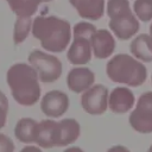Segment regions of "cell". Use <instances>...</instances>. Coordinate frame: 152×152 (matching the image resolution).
Segmentation results:
<instances>
[{"label": "cell", "instance_id": "obj_22", "mask_svg": "<svg viewBox=\"0 0 152 152\" xmlns=\"http://www.w3.org/2000/svg\"><path fill=\"white\" fill-rule=\"evenodd\" d=\"M95 31H96V27L91 23L80 21L75 24V26L72 27V36H82V37H87L91 39V36L94 34Z\"/></svg>", "mask_w": 152, "mask_h": 152}, {"label": "cell", "instance_id": "obj_21", "mask_svg": "<svg viewBox=\"0 0 152 152\" xmlns=\"http://www.w3.org/2000/svg\"><path fill=\"white\" fill-rule=\"evenodd\" d=\"M128 10H131V4L128 0H107L106 2V13L109 18H113Z\"/></svg>", "mask_w": 152, "mask_h": 152}, {"label": "cell", "instance_id": "obj_17", "mask_svg": "<svg viewBox=\"0 0 152 152\" xmlns=\"http://www.w3.org/2000/svg\"><path fill=\"white\" fill-rule=\"evenodd\" d=\"M38 122L31 118L20 119L14 127V135L21 142H36Z\"/></svg>", "mask_w": 152, "mask_h": 152}, {"label": "cell", "instance_id": "obj_3", "mask_svg": "<svg viewBox=\"0 0 152 152\" xmlns=\"http://www.w3.org/2000/svg\"><path fill=\"white\" fill-rule=\"evenodd\" d=\"M108 78L115 83L139 87L147 78V69L141 61L127 53H118L106 64Z\"/></svg>", "mask_w": 152, "mask_h": 152}, {"label": "cell", "instance_id": "obj_32", "mask_svg": "<svg viewBox=\"0 0 152 152\" xmlns=\"http://www.w3.org/2000/svg\"><path fill=\"white\" fill-rule=\"evenodd\" d=\"M151 81H152V76H151Z\"/></svg>", "mask_w": 152, "mask_h": 152}, {"label": "cell", "instance_id": "obj_33", "mask_svg": "<svg viewBox=\"0 0 152 152\" xmlns=\"http://www.w3.org/2000/svg\"><path fill=\"white\" fill-rule=\"evenodd\" d=\"M148 152H151V151H148Z\"/></svg>", "mask_w": 152, "mask_h": 152}, {"label": "cell", "instance_id": "obj_6", "mask_svg": "<svg viewBox=\"0 0 152 152\" xmlns=\"http://www.w3.org/2000/svg\"><path fill=\"white\" fill-rule=\"evenodd\" d=\"M108 26L116 38L120 40H128L135 36L140 28L139 19L134 14L133 10L125 11L113 18H109Z\"/></svg>", "mask_w": 152, "mask_h": 152}, {"label": "cell", "instance_id": "obj_2", "mask_svg": "<svg viewBox=\"0 0 152 152\" xmlns=\"http://www.w3.org/2000/svg\"><path fill=\"white\" fill-rule=\"evenodd\" d=\"M7 84L13 99L21 106H33L40 97L39 78L31 64L15 63L7 70Z\"/></svg>", "mask_w": 152, "mask_h": 152}, {"label": "cell", "instance_id": "obj_16", "mask_svg": "<svg viewBox=\"0 0 152 152\" xmlns=\"http://www.w3.org/2000/svg\"><path fill=\"white\" fill-rule=\"evenodd\" d=\"M80 133H81V127L75 119H63L62 121H59L58 147L72 144L80 137Z\"/></svg>", "mask_w": 152, "mask_h": 152}, {"label": "cell", "instance_id": "obj_9", "mask_svg": "<svg viewBox=\"0 0 152 152\" xmlns=\"http://www.w3.org/2000/svg\"><path fill=\"white\" fill-rule=\"evenodd\" d=\"M93 55L97 59H104L113 55L115 50V38L109 30L96 28L90 39Z\"/></svg>", "mask_w": 152, "mask_h": 152}, {"label": "cell", "instance_id": "obj_20", "mask_svg": "<svg viewBox=\"0 0 152 152\" xmlns=\"http://www.w3.org/2000/svg\"><path fill=\"white\" fill-rule=\"evenodd\" d=\"M133 12L140 21L152 20V0H134Z\"/></svg>", "mask_w": 152, "mask_h": 152}, {"label": "cell", "instance_id": "obj_8", "mask_svg": "<svg viewBox=\"0 0 152 152\" xmlns=\"http://www.w3.org/2000/svg\"><path fill=\"white\" fill-rule=\"evenodd\" d=\"M68 108H69V97L65 93L61 90L48 91L40 101L42 112L50 118L62 116L68 110Z\"/></svg>", "mask_w": 152, "mask_h": 152}, {"label": "cell", "instance_id": "obj_25", "mask_svg": "<svg viewBox=\"0 0 152 152\" xmlns=\"http://www.w3.org/2000/svg\"><path fill=\"white\" fill-rule=\"evenodd\" d=\"M107 152H129V150L122 145H115V146L110 147Z\"/></svg>", "mask_w": 152, "mask_h": 152}, {"label": "cell", "instance_id": "obj_23", "mask_svg": "<svg viewBox=\"0 0 152 152\" xmlns=\"http://www.w3.org/2000/svg\"><path fill=\"white\" fill-rule=\"evenodd\" d=\"M0 152H14V142L2 133H0Z\"/></svg>", "mask_w": 152, "mask_h": 152}, {"label": "cell", "instance_id": "obj_24", "mask_svg": "<svg viewBox=\"0 0 152 152\" xmlns=\"http://www.w3.org/2000/svg\"><path fill=\"white\" fill-rule=\"evenodd\" d=\"M7 108L2 107L0 104V129L6 125V121H7Z\"/></svg>", "mask_w": 152, "mask_h": 152}, {"label": "cell", "instance_id": "obj_14", "mask_svg": "<svg viewBox=\"0 0 152 152\" xmlns=\"http://www.w3.org/2000/svg\"><path fill=\"white\" fill-rule=\"evenodd\" d=\"M77 14L87 20H99L104 14V0H69Z\"/></svg>", "mask_w": 152, "mask_h": 152}, {"label": "cell", "instance_id": "obj_12", "mask_svg": "<svg viewBox=\"0 0 152 152\" xmlns=\"http://www.w3.org/2000/svg\"><path fill=\"white\" fill-rule=\"evenodd\" d=\"M95 82V74L87 66H75L72 68L66 76L68 88L76 93H83L90 88Z\"/></svg>", "mask_w": 152, "mask_h": 152}, {"label": "cell", "instance_id": "obj_10", "mask_svg": "<svg viewBox=\"0 0 152 152\" xmlns=\"http://www.w3.org/2000/svg\"><path fill=\"white\" fill-rule=\"evenodd\" d=\"M93 50L90 39L82 36H72L71 44L66 52L68 61L74 65H84L91 59Z\"/></svg>", "mask_w": 152, "mask_h": 152}, {"label": "cell", "instance_id": "obj_30", "mask_svg": "<svg viewBox=\"0 0 152 152\" xmlns=\"http://www.w3.org/2000/svg\"><path fill=\"white\" fill-rule=\"evenodd\" d=\"M49 1H52V0H40V2H49Z\"/></svg>", "mask_w": 152, "mask_h": 152}, {"label": "cell", "instance_id": "obj_13", "mask_svg": "<svg viewBox=\"0 0 152 152\" xmlns=\"http://www.w3.org/2000/svg\"><path fill=\"white\" fill-rule=\"evenodd\" d=\"M135 97L127 87H116L108 95V107L113 113L124 114L133 108Z\"/></svg>", "mask_w": 152, "mask_h": 152}, {"label": "cell", "instance_id": "obj_27", "mask_svg": "<svg viewBox=\"0 0 152 152\" xmlns=\"http://www.w3.org/2000/svg\"><path fill=\"white\" fill-rule=\"evenodd\" d=\"M0 104L8 109V99L6 97V95L1 90H0Z\"/></svg>", "mask_w": 152, "mask_h": 152}, {"label": "cell", "instance_id": "obj_1", "mask_svg": "<svg viewBox=\"0 0 152 152\" xmlns=\"http://www.w3.org/2000/svg\"><path fill=\"white\" fill-rule=\"evenodd\" d=\"M32 34L39 40L43 49L50 52H63L72 36L68 20L55 15H39L33 19Z\"/></svg>", "mask_w": 152, "mask_h": 152}, {"label": "cell", "instance_id": "obj_4", "mask_svg": "<svg viewBox=\"0 0 152 152\" xmlns=\"http://www.w3.org/2000/svg\"><path fill=\"white\" fill-rule=\"evenodd\" d=\"M27 58L28 63L36 69L40 82L52 83L61 77L63 65L56 56L46 53L42 50H33L30 52Z\"/></svg>", "mask_w": 152, "mask_h": 152}, {"label": "cell", "instance_id": "obj_15", "mask_svg": "<svg viewBox=\"0 0 152 152\" xmlns=\"http://www.w3.org/2000/svg\"><path fill=\"white\" fill-rule=\"evenodd\" d=\"M129 51L141 62H152V37L148 33H140L129 44Z\"/></svg>", "mask_w": 152, "mask_h": 152}, {"label": "cell", "instance_id": "obj_5", "mask_svg": "<svg viewBox=\"0 0 152 152\" xmlns=\"http://www.w3.org/2000/svg\"><path fill=\"white\" fill-rule=\"evenodd\" d=\"M131 127L139 133L152 132V91L141 94L128 118Z\"/></svg>", "mask_w": 152, "mask_h": 152}, {"label": "cell", "instance_id": "obj_19", "mask_svg": "<svg viewBox=\"0 0 152 152\" xmlns=\"http://www.w3.org/2000/svg\"><path fill=\"white\" fill-rule=\"evenodd\" d=\"M33 20L31 17H18L14 23L13 28V42L14 44H21L28 36L30 31L32 30Z\"/></svg>", "mask_w": 152, "mask_h": 152}, {"label": "cell", "instance_id": "obj_11", "mask_svg": "<svg viewBox=\"0 0 152 152\" xmlns=\"http://www.w3.org/2000/svg\"><path fill=\"white\" fill-rule=\"evenodd\" d=\"M36 142L43 148L58 147L59 142V122L53 120H42L37 125Z\"/></svg>", "mask_w": 152, "mask_h": 152}, {"label": "cell", "instance_id": "obj_28", "mask_svg": "<svg viewBox=\"0 0 152 152\" xmlns=\"http://www.w3.org/2000/svg\"><path fill=\"white\" fill-rule=\"evenodd\" d=\"M63 152H83V150H82V148H80V147H77V146H72V147L66 148V150H65V151H63Z\"/></svg>", "mask_w": 152, "mask_h": 152}, {"label": "cell", "instance_id": "obj_31", "mask_svg": "<svg viewBox=\"0 0 152 152\" xmlns=\"http://www.w3.org/2000/svg\"><path fill=\"white\" fill-rule=\"evenodd\" d=\"M148 151H151V152H152V145L150 146V150H148Z\"/></svg>", "mask_w": 152, "mask_h": 152}, {"label": "cell", "instance_id": "obj_26", "mask_svg": "<svg viewBox=\"0 0 152 152\" xmlns=\"http://www.w3.org/2000/svg\"><path fill=\"white\" fill-rule=\"evenodd\" d=\"M20 152H42V150H40L39 147H37V146H31V145H28V146H25L24 148H21Z\"/></svg>", "mask_w": 152, "mask_h": 152}, {"label": "cell", "instance_id": "obj_7", "mask_svg": "<svg viewBox=\"0 0 152 152\" xmlns=\"http://www.w3.org/2000/svg\"><path fill=\"white\" fill-rule=\"evenodd\" d=\"M108 89L103 84H93L81 96L82 108L91 115H100L108 107Z\"/></svg>", "mask_w": 152, "mask_h": 152}, {"label": "cell", "instance_id": "obj_18", "mask_svg": "<svg viewBox=\"0 0 152 152\" xmlns=\"http://www.w3.org/2000/svg\"><path fill=\"white\" fill-rule=\"evenodd\" d=\"M10 8L17 17H32L38 6L42 4L40 0H6Z\"/></svg>", "mask_w": 152, "mask_h": 152}, {"label": "cell", "instance_id": "obj_29", "mask_svg": "<svg viewBox=\"0 0 152 152\" xmlns=\"http://www.w3.org/2000/svg\"><path fill=\"white\" fill-rule=\"evenodd\" d=\"M148 31H150V33H148V34L152 37V23H151V25H150V28H148Z\"/></svg>", "mask_w": 152, "mask_h": 152}]
</instances>
